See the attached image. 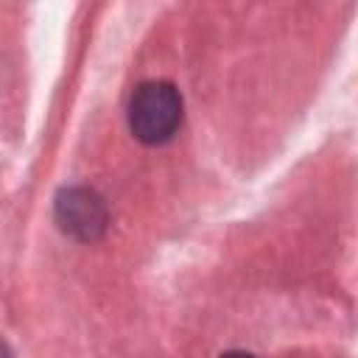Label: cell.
I'll list each match as a JSON object with an SVG mask.
<instances>
[{
    "mask_svg": "<svg viewBox=\"0 0 358 358\" xmlns=\"http://www.w3.org/2000/svg\"><path fill=\"white\" fill-rule=\"evenodd\" d=\"M182 123V95L168 81H143L129 101V129L145 145L168 143Z\"/></svg>",
    "mask_w": 358,
    "mask_h": 358,
    "instance_id": "6da1fadb",
    "label": "cell"
},
{
    "mask_svg": "<svg viewBox=\"0 0 358 358\" xmlns=\"http://www.w3.org/2000/svg\"><path fill=\"white\" fill-rule=\"evenodd\" d=\"M56 224L73 241L90 243L98 241L109 224V213L103 199L90 187H64L56 196Z\"/></svg>",
    "mask_w": 358,
    "mask_h": 358,
    "instance_id": "7a4b0ae2",
    "label": "cell"
},
{
    "mask_svg": "<svg viewBox=\"0 0 358 358\" xmlns=\"http://www.w3.org/2000/svg\"><path fill=\"white\" fill-rule=\"evenodd\" d=\"M221 358H255V355H249V352H238V350H232V352H224Z\"/></svg>",
    "mask_w": 358,
    "mask_h": 358,
    "instance_id": "3957f363",
    "label": "cell"
}]
</instances>
